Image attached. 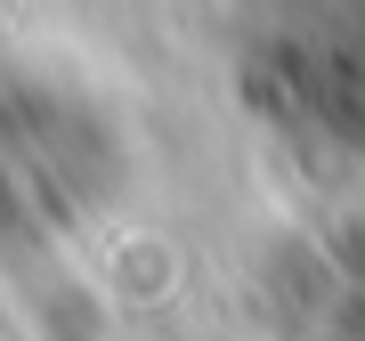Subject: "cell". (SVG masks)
Masks as SVG:
<instances>
[{
  "mask_svg": "<svg viewBox=\"0 0 365 341\" xmlns=\"http://www.w3.org/2000/svg\"><path fill=\"white\" fill-rule=\"evenodd\" d=\"M268 106L292 131L365 138V0H317L260 41Z\"/></svg>",
  "mask_w": 365,
  "mask_h": 341,
  "instance_id": "obj_1",
  "label": "cell"
}]
</instances>
